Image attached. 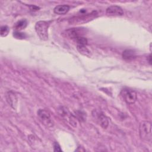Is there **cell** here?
Segmentation results:
<instances>
[{"label": "cell", "instance_id": "obj_1", "mask_svg": "<svg viewBox=\"0 0 152 152\" xmlns=\"http://www.w3.org/2000/svg\"><path fill=\"white\" fill-rule=\"evenodd\" d=\"M139 133L140 138L148 142H151V124L149 121H144L140 123L139 126Z\"/></svg>", "mask_w": 152, "mask_h": 152}, {"label": "cell", "instance_id": "obj_2", "mask_svg": "<svg viewBox=\"0 0 152 152\" xmlns=\"http://www.w3.org/2000/svg\"><path fill=\"white\" fill-rule=\"evenodd\" d=\"M49 24L45 21H39L35 24V30L41 40H47L48 39V28Z\"/></svg>", "mask_w": 152, "mask_h": 152}, {"label": "cell", "instance_id": "obj_3", "mask_svg": "<svg viewBox=\"0 0 152 152\" xmlns=\"http://www.w3.org/2000/svg\"><path fill=\"white\" fill-rule=\"evenodd\" d=\"M121 95L125 102L129 104H134L137 99V94L135 91L125 88L121 91Z\"/></svg>", "mask_w": 152, "mask_h": 152}, {"label": "cell", "instance_id": "obj_4", "mask_svg": "<svg viewBox=\"0 0 152 152\" xmlns=\"http://www.w3.org/2000/svg\"><path fill=\"white\" fill-rule=\"evenodd\" d=\"M97 15V13L96 11H93L89 14H82L81 15L72 17V18H71L69 20V22L70 23L75 24L87 23V22L93 20L94 18H95Z\"/></svg>", "mask_w": 152, "mask_h": 152}, {"label": "cell", "instance_id": "obj_5", "mask_svg": "<svg viewBox=\"0 0 152 152\" xmlns=\"http://www.w3.org/2000/svg\"><path fill=\"white\" fill-rule=\"evenodd\" d=\"M37 116L40 122L47 127H52L53 125L50 113L46 109H39L37 111Z\"/></svg>", "mask_w": 152, "mask_h": 152}, {"label": "cell", "instance_id": "obj_6", "mask_svg": "<svg viewBox=\"0 0 152 152\" xmlns=\"http://www.w3.org/2000/svg\"><path fill=\"white\" fill-rule=\"evenodd\" d=\"M86 33V30L84 28H71L66 30L64 32V35L66 37L74 40L78 37L83 36Z\"/></svg>", "mask_w": 152, "mask_h": 152}, {"label": "cell", "instance_id": "obj_7", "mask_svg": "<svg viewBox=\"0 0 152 152\" xmlns=\"http://www.w3.org/2000/svg\"><path fill=\"white\" fill-rule=\"evenodd\" d=\"M94 113H93V116L96 119L98 124L104 129H106L109 125L108 118L102 112L94 110Z\"/></svg>", "mask_w": 152, "mask_h": 152}, {"label": "cell", "instance_id": "obj_8", "mask_svg": "<svg viewBox=\"0 0 152 152\" xmlns=\"http://www.w3.org/2000/svg\"><path fill=\"white\" fill-rule=\"evenodd\" d=\"M106 14L109 16H121L124 15V11L119 6L112 5L106 9Z\"/></svg>", "mask_w": 152, "mask_h": 152}, {"label": "cell", "instance_id": "obj_9", "mask_svg": "<svg viewBox=\"0 0 152 152\" xmlns=\"http://www.w3.org/2000/svg\"><path fill=\"white\" fill-rule=\"evenodd\" d=\"M69 10V7L67 5H59L56 6L53 9V12L56 14L64 15Z\"/></svg>", "mask_w": 152, "mask_h": 152}, {"label": "cell", "instance_id": "obj_10", "mask_svg": "<svg viewBox=\"0 0 152 152\" xmlns=\"http://www.w3.org/2000/svg\"><path fill=\"white\" fill-rule=\"evenodd\" d=\"M122 58L126 61H131L136 58V52L132 49H126L122 53Z\"/></svg>", "mask_w": 152, "mask_h": 152}, {"label": "cell", "instance_id": "obj_11", "mask_svg": "<svg viewBox=\"0 0 152 152\" xmlns=\"http://www.w3.org/2000/svg\"><path fill=\"white\" fill-rule=\"evenodd\" d=\"M77 49L81 54L84 56H90L91 55V51L87 47V45H77Z\"/></svg>", "mask_w": 152, "mask_h": 152}, {"label": "cell", "instance_id": "obj_12", "mask_svg": "<svg viewBox=\"0 0 152 152\" xmlns=\"http://www.w3.org/2000/svg\"><path fill=\"white\" fill-rule=\"evenodd\" d=\"M27 25V21L26 19H21L18 21L15 24H14V28L15 30H21L23 29H24Z\"/></svg>", "mask_w": 152, "mask_h": 152}, {"label": "cell", "instance_id": "obj_13", "mask_svg": "<svg viewBox=\"0 0 152 152\" xmlns=\"http://www.w3.org/2000/svg\"><path fill=\"white\" fill-rule=\"evenodd\" d=\"M73 40L76 42L77 45H87V39L84 36L78 37Z\"/></svg>", "mask_w": 152, "mask_h": 152}, {"label": "cell", "instance_id": "obj_14", "mask_svg": "<svg viewBox=\"0 0 152 152\" xmlns=\"http://www.w3.org/2000/svg\"><path fill=\"white\" fill-rule=\"evenodd\" d=\"M10 31V28L7 26H2L0 28V34L1 37L6 36Z\"/></svg>", "mask_w": 152, "mask_h": 152}, {"label": "cell", "instance_id": "obj_15", "mask_svg": "<svg viewBox=\"0 0 152 152\" xmlns=\"http://www.w3.org/2000/svg\"><path fill=\"white\" fill-rule=\"evenodd\" d=\"M13 36L17 38V39H24L26 37V35L25 34V33H21L18 31H16L15 32H14L13 33Z\"/></svg>", "mask_w": 152, "mask_h": 152}, {"label": "cell", "instance_id": "obj_16", "mask_svg": "<svg viewBox=\"0 0 152 152\" xmlns=\"http://www.w3.org/2000/svg\"><path fill=\"white\" fill-rule=\"evenodd\" d=\"M8 100H9V103H10L11 105L12 106V105L15 104L16 103H14V99H17L16 97L14 94H12L11 93H10V92H9V94L8 95Z\"/></svg>", "mask_w": 152, "mask_h": 152}, {"label": "cell", "instance_id": "obj_17", "mask_svg": "<svg viewBox=\"0 0 152 152\" xmlns=\"http://www.w3.org/2000/svg\"><path fill=\"white\" fill-rule=\"evenodd\" d=\"M53 151H62L61 147L57 142H55L53 143Z\"/></svg>", "mask_w": 152, "mask_h": 152}]
</instances>
